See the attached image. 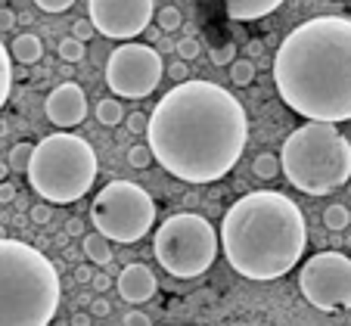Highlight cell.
<instances>
[{"instance_id":"1","label":"cell","mask_w":351,"mask_h":326,"mask_svg":"<svg viewBox=\"0 0 351 326\" xmlns=\"http://www.w3.org/2000/svg\"><path fill=\"white\" fill-rule=\"evenodd\" d=\"M249 140L243 103L215 81H184L159 100L146 125V147L171 177L215 184L239 162Z\"/></svg>"},{"instance_id":"2","label":"cell","mask_w":351,"mask_h":326,"mask_svg":"<svg viewBox=\"0 0 351 326\" xmlns=\"http://www.w3.org/2000/svg\"><path fill=\"white\" fill-rule=\"evenodd\" d=\"M280 100L308 121H351V19L317 16L283 38L274 56Z\"/></svg>"},{"instance_id":"3","label":"cell","mask_w":351,"mask_h":326,"mask_svg":"<svg viewBox=\"0 0 351 326\" xmlns=\"http://www.w3.org/2000/svg\"><path fill=\"white\" fill-rule=\"evenodd\" d=\"M218 246L239 277L261 283L286 277L305 255V214L277 190H255L227 208Z\"/></svg>"},{"instance_id":"4","label":"cell","mask_w":351,"mask_h":326,"mask_svg":"<svg viewBox=\"0 0 351 326\" xmlns=\"http://www.w3.org/2000/svg\"><path fill=\"white\" fill-rule=\"evenodd\" d=\"M60 295L53 261L22 240H0V326H50Z\"/></svg>"},{"instance_id":"5","label":"cell","mask_w":351,"mask_h":326,"mask_svg":"<svg viewBox=\"0 0 351 326\" xmlns=\"http://www.w3.org/2000/svg\"><path fill=\"white\" fill-rule=\"evenodd\" d=\"M280 171L295 190L308 196L336 193L351 180V143L336 125L295 127L280 149Z\"/></svg>"},{"instance_id":"6","label":"cell","mask_w":351,"mask_h":326,"mask_svg":"<svg viewBox=\"0 0 351 326\" xmlns=\"http://www.w3.org/2000/svg\"><path fill=\"white\" fill-rule=\"evenodd\" d=\"M28 184L50 205H69L90 193L97 180V153L84 137L50 134L34 147L28 162Z\"/></svg>"},{"instance_id":"7","label":"cell","mask_w":351,"mask_h":326,"mask_svg":"<svg viewBox=\"0 0 351 326\" xmlns=\"http://www.w3.org/2000/svg\"><path fill=\"white\" fill-rule=\"evenodd\" d=\"M156 261L171 277L193 279L202 277L218 258V233L212 221H206L196 212H178L156 230Z\"/></svg>"},{"instance_id":"8","label":"cell","mask_w":351,"mask_h":326,"mask_svg":"<svg viewBox=\"0 0 351 326\" xmlns=\"http://www.w3.org/2000/svg\"><path fill=\"white\" fill-rule=\"evenodd\" d=\"M90 221L103 240L131 246V242H140L153 230L156 202L134 180H112L93 199Z\"/></svg>"},{"instance_id":"9","label":"cell","mask_w":351,"mask_h":326,"mask_svg":"<svg viewBox=\"0 0 351 326\" xmlns=\"http://www.w3.org/2000/svg\"><path fill=\"white\" fill-rule=\"evenodd\" d=\"M165 78V62H162L159 50H153L149 44H137V40H128V44L115 47L109 53L106 62V84L109 90L128 100H143L159 87V81Z\"/></svg>"},{"instance_id":"10","label":"cell","mask_w":351,"mask_h":326,"mask_svg":"<svg viewBox=\"0 0 351 326\" xmlns=\"http://www.w3.org/2000/svg\"><path fill=\"white\" fill-rule=\"evenodd\" d=\"M298 289L317 311L351 308V258L342 252H317L298 271Z\"/></svg>"},{"instance_id":"11","label":"cell","mask_w":351,"mask_h":326,"mask_svg":"<svg viewBox=\"0 0 351 326\" xmlns=\"http://www.w3.org/2000/svg\"><path fill=\"white\" fill-rule=\"evenodd\" d=\"M153 0H87V19L103 38L131 40L153 22Z\"/></svg>"},{"instance_id":"12","label":"cell","mask_w":351,"mask_h":326,"mask_svg":"<svg viewBox=\"0 0 351 326\" xmlns=\"http://www.w3.org/2000/svg\"><path fill=\"white\" fill-rule=\"evenodd\" d=\"M44 112H47V118L53 121L56 127H62V131L78 127L81 121L87 118V97H84V90H81L78 84H72V81L53 87V90H50V97H47V103H44Z\"/></svg>"},{"instance_id":"13","label":"cell","mask_w":351,"mask_h":326,"mask_svg":"<svg viewBox=\"0 0 351 326\" xmlns=\"http://www.w3.org/2000/svg\"><path fill=\"white\" fill-rule=\"evenodd\" d=\"M115 289H119V295L128 305H143V301H149L156 295L159 279L146 264H128L115 279Z\"/></svg>"},{"instance_id":"14","label":"cell","mask_w":351,"mask_h":326,"mask_svg":"<svg viewBox=\"0 0 351 326\" xmlns=\"http://www.w3.org/2000/svg\"><path fill=\"white\" fill-rule=\"evenodd\" d=\"M233 22H255L271 16L274 10L283 3V0H221Z\"/></svg>"},{"instance_id":"15","label":"cell","mask_w":351,"mask_h":326,"mask_svg":"<svg viewBox=\"0 0 351 326\" xmlns=\"http://www.w3.org/2000/svg\"><path fill=\"white\" fill-rule=\"evenodd\" d=\"M40 56H44V44H40V38L32 32L16 34L13 44H10V60L22 62V66H34Z\"/></svg>"},{"instance_id":"16","label":"cell","mask_w":351,"mask_h":326,"mask_svg":"<svg viewBox=\"0 0 351 326\" xmlns=\"http://www.w3.org/2000/svg\"><path fill=\"white\" fill-rule=\"evenodd\" d=\"M84 255L93 261V264L106 267L109 261H112V246H109V240H103L99 233H87L84 236Z\"/></svg>"},{"instance_id":"17","label":"cell","mask_w":351,"mask_h":326,"mask_svg":"<svg viewBox=\"0 0 351 326\" xmlns=\"http://www.w3.org/2000/svg\"><path fill=\"white\" fill-rule=\"evenodd\" d=\"M97 121L103 127H115L125 121V106H121V100H115V97H103V100L97 103Z\"/></svg>"},{"instance_id":"18","label":"cell","mask_w":351,"mask_h":326,"mask_svg":"<svg viewBox=\"0 0 351 326\" xmlns=\"http://www.w3.org/2000/svg\"><path fill=\"white\" fill-rule=\"evenodd\" d=\"M10 90H13V60H10V50L0 40V109L10 100Z\"/></svg>"},{"instance_id":"19","label":"cell","mask_w":351,"mask_h":326,"mask_svg":"<svg viewBox=\"0 0 351 326\" xmlns=\"http://www.w3.org/2000/svg\"><path fill=\"white\" fill-rule=\"evenodd\" d=\"M348 224H351V212L342 205V202H332V205L324 208V227H326V230L342 233Z\"/></svg>"},{"instance_id":"20","label":"cell","mask_w":351,"mask_h":326,"mask_svg":"<svg viewBox=\"0 0 351 326\" xmlns=\"http://www.w3.org/2000/svg\"><path fill=\"white\" fill-rule=\"evenodd\" d=\"M230 81L237 87H249L255 81V62L252 60H233L230 66Z\"/></svg>"},{"instance_id":"21","label":"cell","mask_w":351,"mask_h":326,"mask_svg":"<svg viewBox=\"0 0 351 326\" xmlns=\"http://www.w3.org/2000/svg\"><path fill=\"white\" fill-rule=\"evenodd\" d=\"M252 171H255V177H261V180L277 177L280 174V159L274 153H261L258 159L252 162Z\"/></svg>"},{"instance_id":"22","label":"cell","mask_w":351,"mask_h":326,"mask_svg":"<svg viewBox=\"0 0 351 326\" xmlns=\"http://www.w3.org/2000/svg\"><path fill=\"white\" fill-rule=\"evenodd\" d=\"M32 153H34L32 143H16V147L10 149L7 168H10V171H22V174H25L28 171V162H32Z\"/></svg>"},{"instance_id":"23","label":"cell","mask_w":351,"mask_h":326,"mask_svg":"<svg viewBox=\"0 0 351 326\" xmlns=\"http://www.w3.org/2000/svg\"><path fill=\"white\" fill-rule=\"evenodd\" d=\"M156 22H159L162 34H171V32H178V28L184 25V16H180L178 7H162L159 13H156Z\"/></svg>"},{"instance_id":"24","label":"cell","mask_w":351,"mask_h":326,"mask_svg":"<svg viewBox=\"0 0 351 326\" xmlns=\"http://www.w3.org/2000/svg\"><path fill=\"white\" fill-rule=\"evenodd\" d=\"M56 50H60V60L62 62H81V60H84V44H81V40H75L72 34H69V38H62Z\"/></svg>"},{"instance_id":"25","label":"cell","mask_w":351,"mask_h":326,"mask_svg":"<svg viewBox=\"0 0 351 326\" xmlns=\"http://www.w3.org/2000/svg\"><path fill=\"white\" fill-rule=\"evenodd\" d=\"M208 60H212V66H233V60H237V47L233 44L212 47V50H208Z\"/></svg>"},{"instance_id":"26","label":"cell","mask_w":351,"mask_h":326,"mask_svg":"<svg viewBox=\"0 0 351 326\" xmlns=\"http://www.w3.org/2000/svg\"><path fill=\"white\" fill-rule=\"evenodd\" d=\"M128 162H131L134 168H149L153 165V153H149L146 143H137V147L128 149Z\"/></svg>"},{"instance_id":"27","label":"cell","mask_w":351,"mask_h":326,"mask_svg":"<svg viewBox=\"0 0 351 326\" xmlns=\"http://www.w3.org/2000/svg\"><path fill=\"white\" fill-rule=\"evenodd\" d=\"M174 50H178V60L180 62H190V60H196V56H199V50H202V47H199L196 38H184V40H178V47H174Z\"/></svg>"},{"instance_id":"28","label":"cell","mask_w":351,"mask_h":326,"mask_svg":"<svg viewBox=\"0 0 351 326\" xmlns=\"http://www.w3.org/2000/svg\"><path fill=\"white\" fill-rule=\"evenodd\" d=\"M72 38L81 40V44H87V40L97 38V28L90 25V19H75L72 22Z\"/></svg>"},{"instance_id":"29","label":"cell","mask_w":351,"mask_h":326,"mask_svg":"<svg viewBox=\"0 0 351 326\" xmlns=\"http://www.w3.org/2000/svg\"><path fill=\"white\" fill-rule=\"evenodd\" d=\"M165 75L174 81V84H184V81H190V68H186V62H180V60H174L171 66L165 68Z\"/></svg>"},{"instance_id":"30","label":"cell","mask_w":351,"mask_h":326,"mask_svg":"<svg viewBox=\"0 0 351 326\" xmlns=\"http://www.w3.org/2000/svg\"><path fill=\"white\" fill-rule=\"evenodd\" d=\"M34 3H38L44 13H66L75 0H34Z\"/></svg>"},{"instance_id":"31","label":"cell","mask_w":351,"mask_h":326,"mask_svg":"<svg viewBox=\"0 0 351 326\" xmlns=\"http://www.w3.org/2000/svg\"><path fill=\"white\" fill-rule=\"evenodd\" d=\"M146 125H149V115H146V112H131V115H128V131L146 134Z\"/></svg>"},{"instance_id":"32","label":"cell","mask_w":351,"mask_h":326,"mask_svg":"<svg viewBox=\"0 0 351 326\" xmlns=\"http://www.w3.org/2000/svg\"><path fill=\"white\" fill-rule=\"evenodd\" d=\"M28 214H32L34 224H50V218H53V208L47 205V202H40V205H34Z\"/></svg>"},{"instance_id":"33","label":"cell","mask_w":351,"mask_h":326,"mask_svg":"<svg viewBox=\"0 0 351 326\" xmlns=\"http://www.w3.org/2000/svg\"><path fill=\"white\" fill-rule=\"evenodd\" d=\"M125 326H153V320L146 317L143 311H128L125 314Z\"/></svg>"},{"instance_id":"34","label":"cell","mask_w":351,"mask_h":326,"mask_svg":"<svg viewBox=\"0 0 351 326\" xmlns=\"http://www.w3.org/2000/svg\"><path fill=\"white\" fill-rule=\"evenodd\" d=\"M90 314L93 317H109V314H112V305H109L106 299H93L90 301Z\"/></svg>"},{"instance_id":"35","label":"cell","mask_w":351,"mask_h":326,"mask_svg":"<svg viewBox=\"0 0 351 326\" xmlns=\"http://www.w3.org/2000/svg\"><path fill=\"white\" fill-rule=\"evenodd\" d=\"M16 25V13L10 7H0V32H13Z\"/></svg>"},{"instance_id":"36","label":"cell","mask_w":351,"mask_h":326,"mask_svg":"<svg viewBox=\"0 0 351 326\" xmlns=\"http://www.w3.org/2000/svg\"><path fill=\"white\" fill-rule=\"evenodd\" d=\"M16 199V186L10 184V180H3L0 184V205H7V202H13Z\"/></svg>"},{"instance_id":"37","label":"cell","mask_w":351,"mask_h":326,"mask_svg":"<svg viewBox=\"0 0 351 326\" xmlns=\"http://www.w3.org/2000/svg\"><path fill=\"white\" fill-rule=\"evenodd\" d=\"M90 283H93V289H99V292H106V289H109V277H106V273H93Z\"/></svg>"},{"instance_id":"38","label":"cell","mask_w":351,"mask_h":326,"mask_svg":"<svg viewBox=\"0 0 351 326\" xmlns=\"http://www.w3.org/2000/svg\"><path fill=\"white\" fill-rule=\"evenodd\" d=\"M69 323H72V326H90V314H81V311H75Z\"/></svg>"},{"instance_id":"39","label":"cell","mask_w":351,"mask_h":326,"mask_svg":"<svg viewBox=\"0 0 351 326\" xmlns=\"http://www.w3.org/2000/svg\"><path fill=\"white\" fill-rule=\"evenodd\" d=\"M75 279H78V283H90L93 271H90V267H78V271H75Z\"/></svg>"},{"instance_id":"40","label":"cell","mask_w":351,"mask_h":326,"mask_svg":"<svg viewBox=\"0 0 351 326\" xmlns=\"http://www.w3.org/2000/svg\"><path fill=\"white\" fill-rule=\"evenodd\" d=\"M66 230H69V233H72V236H78V233H81V230H84V224H81V221H78V218H72V221H69V224H66Z\"/></svg>"},{"instance_id":"41","label":"cell","mask_w":351,"mask_h":326,"mask_svg":"<svg viewBox=\"0 0 351 326\" xmlns=\"http://www.w3.org/2000/svg\"><path fill=\"white\" fill-rule=\"evenodd\" d=\"M7 171H10L7 165H0V184H3V180H7Z\"/></svg>"},{"instance_id":"42","label":"cell","mask_w":351,"mask_h":326,"mask_svg":"<svg viewBox=\"0 0 351 326\" xmlns=\"http://www.w3.org/2000/svg\"><path fill=\"white\" fill-rule=\"evenodd\" d=\"M0 240H3V227H0Z\"/></svg>"},{"instance_id":"43","label":"cell","mask_w":351,"mask_h":326,"mask_svg":"<svg viewBox=\"0 0 351 326\" xmlns=\"http://www.w3.org/2000/svg\"><path fill=\"white\" fill-rule=\"evenodd\" d=\"M0 3H3V0H0Z\"/></svg>"}]
</instances>
